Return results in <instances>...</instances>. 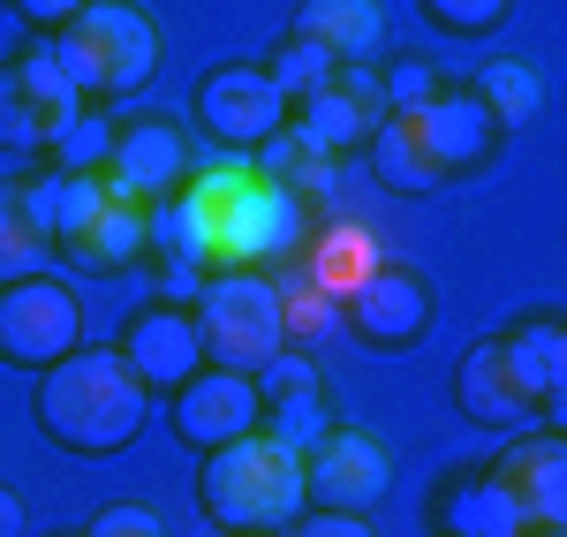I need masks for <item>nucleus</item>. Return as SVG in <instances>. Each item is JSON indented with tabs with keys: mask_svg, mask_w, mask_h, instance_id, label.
Segmentation results:
<instances>
[{
	"mask_svg": "<svg viewBox=\"0 0 567 537\" xmlns=\"http://www.w3.org/2000/svg\"><path fill=\"white\" fill-rule=\"evenodd\" d=\"M114 357L130 363L152 394H175L182 379L205 363V341H197V326H189V311H182V303H144V311L122 318Z\"/></svg>",
	"mask_w": 567,
	"mask_h": 537,
	"instance_id": "4468645a",
	"label": "nucleus"
},
{
	"mask_svg": "<svg viewBox=\"0 0 567 537\" xmlns=\"http://www.w3.org/2000/svg\"><path fill=\"white\" fill-rule=\"evenodd\" d=\"M76 8H84V0H16V16H23V23H39V31H61Z\"/></svg>",
	"mask_w": 567,
	"mask_h": 537,
	"instance_id": "473e14b6",
	"label": "nucleus"
},
{
	"mask_svg": "<svg viewBox=\"0 0 567 537\" xmlns=\"http://www.w3.org/2000/svg\"><path fill=\"white\" fill-rule=\"evenodd\" d=\"M507 8H515V0H424V16H432L439 31H454V39H477V31H492Z\"/></svg>",
	"mask_w": 567,
	"mask_h": 537,
	"instance_id": "c756f323",
	"label": "nucleus"
},
{
	"mask_svg": "<svg viewBox=\"0 0 567 537\" xmlns=\"http://www.w3.org/2000/svg\"><path fill=\"white\" fill-rule=\"evenodd\" d=\"M258 69L272 76V91H280L288 106H303L310 91H326V84H333V61H326V53H318L310 39H296V31H288V39L272 45V53H265Z\"/></svg>",
	"mask_w": 567,
	"mask_h": 537,
	"instance_id": "bb28decb",
	"label": "nucleus"
},
{
	"mask_svg": "<svg viewBox=\"0 0 567 537\" xmlns=\"http://www.w3.org/2000/svg\"><path fill=\"white\" fill-rule=\"evenodd\" d=\"M197 167L189 152V130L167 122V114H136V122H114V152H106V182L136 197V205H167Z\"/></svg>",
	"mask_w": 567,
	"mask_h": 537,
	"instance_id": "9d476101",
	"label": "nucleus"
},
{
	"mask_svg": "<svg viewBox=\"0 0 567 537\" xmlns=\"http://www.w3.org/2000/svg\"><path fill=\"white\" fill-rule=\"evenodd\" d=\"M296 39H310L333 69H363L386 45V8L379 0H303Z\"/></svg>",
	"mask_w": 567,
	"mask_h": 537,
	"instance_id": "6ab92c4d",
	"label": "nucleus"
},
{
	"mask_svg": "<svg viewBox=\"0 0 567 537\" xmlns=\"http://www.w3.org/2000/svg\"><path fill=\"white\" fill-rule=\"evenodd\" d=\"M189 326H197V341H205V363L250 371V379L288 349V318H280L272 272H213V280L197 288V303H189Z\"/></svg>",
	"mask_w": 567,
	"mask_h": 537,
	"instance_id": "423d86ee",
	"label": "nucleus"
},
{
	"mask_svg": "<svg viewBox=\"0 0 567 537\" xmlns=\"http://www.w3.org/2000/svg\"><path fill=\"white\" fill-rule=\"evenodd\" d=\"M363 152H371V167H379V182H386V189H401V197H424V189H439V159L432 152H424V136H416V122H409V114H386V122H379V130H371V144H363Z\"/></svg>",
	"mask_w": 567,
	"mask_h": 537,
	"instance_id": "b1692460",
	"label": "nucleus"
},
{
	"mask_svg": "<svg viewBox=\"0 0 567 537\" xmlns=\"http://www.w3.org/2000/svg\"><path fill=\"white\" fill-rule=\"evenodd\" d=\"M197 507L205 523H219L227 537H280L296 515H303V454L280 447L272 432H243L227 447L205 454L197 469Z\"/></svg>",
	"mask_w": 567,
	"mask_h": 537,
	"instance_id": "7ed1b4c3",
	"label": "nucleus"
},
{
	"mask_svg": "<svg viewBox=\"0 0 567 537\" xmlns=\"http://www.w3.org/2000/svg\"><path fill=\"white\" fill-rule=\"evenodd\" d=\"M386 266V250H379V235L363 220H326L318 235H310V250H303V272L341 303V296H355L371 272Z\"/></svg>",
	"mask_w": 567,
	"mask_h": 537,
	"instance_id": "412c9836",
	"label": "nucleus"
},
{
	"mask_svg": "<svg viewBox=\"0 0 567 537\" xmlns=\"http://www.w3.org/2000/svg\"><path fill=\"white\" fill-rule=\"evenodd\" d=\"M69 349H84V311L61 280H8L0 288V363H23V371H45Z\"/></svg>",
	"mask_w": 567,
	"mask_h": 537,
	"instance_id": "1a4fd4ad",
	"label": "nucleus"
},
{
	"mask_svg": "<svg viewBox=\"0 0 567 537\" xmlns=\"http://www.w3.org/2000/svg\"><path fill=\"white\" fill-rule=\"evenodd\" d=\"M84 537H167V523H159V507H152V499H114V507H99V515H91Z\"/></svg>",
	"mask_w": 567,
	"mask_h": 537,
	"instance_id": "7c9ffc66",
	"label": "nucleus"
},
{
	"mask_svg": "<svg viewBox=\"0 0 567 537\" xmlns=\"http://www.w3.org/2000/svg\"><path fill=\"white\" fill-rule=\"evenodd\" d=\"M296 130L318 144V152H355L371 144V130L386 122V99H379V76L371 69H333V84L310 91L303 106H288Z\"/></svg>",
	"mask_w": 567,
	"mask_h": 537,
	"instance_id": "2eb2a0df",
	"label": "nucleus"
},
{
	"mask_svg": "<svg viewBox=\"0 0 567 537\" xmlns=\"http://www.w3.org/2000/svg\"><path fill=\"white\" fill-rule=\"evenodd\" d=\"M477 106L492 114V130H529L537 106H545V76H537L529 61H484Z\"/></svg>",
	"mask_w": 567,
	"mask_h": 537,
	"instance_id": "393cba45",
	"label": "nucleus"
},
{
	"mask_svg": "<svg viewBox=\"0 0 567 537\" xmlns=\"http://www.w3.org/2000/svg\"><path fill=\"white\" fill-rule=\"evenodd\" d=\"M175 432L205 454L227 447V440H243V432H258V386H250V371L197 363L175 386Z\"/></svg>",
	"mask_w": 567,
	"mask_h": 537,
	"instance_id": "ddd939ff",
	"label": "nucleus"
},
{
	"mask_svg": "<svg viewBox=\"0 0 567 537\" xmlns=\"http://www.w3.org/2000/svg\"><path fill=\"white\" fill-rule=\"evenodd\" d=\"M45 45L84 99H130L159 76V23L130 0H84Z\"/></svg>",
	"mask_w": 567,
	"mask_h": 537,
	"instance_id": "39448f33",
	"label": "nucleus"
},
{
	"mask_svg": "<svg viewBox=\"0 0 567 537\" xmlns=\"http://www.w3.org/2000/svg\"><path fill=\"white\" fill-rule=\"evenodd\" d=\"M432 515H439V530H446V537H529V515L515 507V493H507L492 469L439 485Z\"/></svg>",
	"mask_w": 567,
	"mask_h": 537,
	"instance_id": "aec40b11",
	"label": "nucleus"
},
{
	"mask_svg": "<svg viewBox=\"0 0 567 537\" xmlns=\"http://www.w3.org/2000/svg\"><path fill=\"white\" fill-rule=\"evenodd\" d=\"M197 130L213 136V144L250 152L272 130H288V99L272 91V76H265L258 61H235V69H213L197 84Z\"/></svg>",
	"mask_w": 567,
	"mask_h": 537,
	"instance_id": "9b49d317",
	"label": "nucleus"
},
{
	"mask_svg": "<svg viewBox=\"0 0 567 537\" xmlns=\"http://www.w3.org/2000/svg\"><path fill=\"white\" fill-rule=\"evenodd\" d=\"M432 91H439V76H432V61H416V53H393L386 76H379V99H386V114H416Z\"/></svg>",
	"mask_w": 567,
	"mask_h": 537,
	"instance_id": "c85d7f7f",
	"label": "nucleus"
},
{
	"mask_svg": "<svg viewBox=\"0 0 567 537\" xmlns=\"http://www.w3.org/2000/svg\"><path fill=\"white\" fill-rule=\"evenodd\" d=\"M454 402H462V416L484 424V432H529V424L545 416L499 341H477V349L462 357V371H454Z\"/></svg>",
	"mask_w": 567,
	"mask_h": 537,
	"instance_id": "dca6fc26",
	"label": "nucleus"
},
{
	"mask_svg": "<svg viewBox=\"0 0 567 537\" xmlns=\"http://www.w3.org/2000/svg\"><path fill=\"white\" fill-rule=\"evenodd\" d=\"M288 537H379V530H371L363 515H326V507H318V515H296Z\"/></svg>",
	"mask_w": 567,
	"mask_h": 537,
	"instance_id": "2f4dec72",
	"label": "nucleus"
},
{
	"mask_svg": "<svg viewBox=\"0 0 567 537\" xmlns=\"http://www.w3.org/2000/svg\"><path fill=\"white\" fill-rule=\"evenodd\" d=\"M53 266V235L31 213V189L23 182H0V288L8 280H39Z\"/></svg>",
	"mask_w": 567,
	"mask_h": 537,
	"instance_id": "5701e85b",
	"label": "nucleus"
},
{
	"mask_svg": "<svg viewBox=\"0 0 567 537\" xmlns=\"http://www.w3.org/2000/svg\"><path fill=\"white\" fill-rule=\"evenodd\" d=\"M31 409H39V432L53 447L84 454V462H106V454H122L144 432L152 386L114 349H69L61 363H45Z\"/></svg>",
	"mask_w": 567,
	"mask_h": 537,
	"instance_id": "f03ea898",
	"label": "nucleus"
},
{
	"mask_svg": "<svg viewBox=\"0 0 567 537\" xmlns=\"http://www.w3.org/2000/svg\"><path fill=\"white\" fill-rule=\"evenodd\" d=\"M106 152H114V122L91 114V106H76V122L53 136V167L61 175H106Z\"/></svg>",
	"mask_w": 567,
	"mask_h": 537,
	"instance_id": "cd10ccee",
	"label": "nucleus"
},
{
	"mask_svg": "<svg viewBox=\"0 0 567 537\" xmlns=\"http://www.w3.org/2000/svg\"><path fill=\"white\" fill-rule=\"evenodd\" d=\"M492 477L515 493V507L529 515V530H560L567 523V440L560 432H529L492 462Z\"/></svg>",
	"mask_w": 567,
	"mask_h": 537,
	"instance_id": "f3484780",
	"label": "nucleus"
},
{
	"mask_svg": "<svg viewBox=\"0 0 567 537\" xmlns=\"http://www.w3.org/2000/svg\"><path fill=\"white\" fill-rule=\"evenodd\" d=\"M152 220L175 235V250L189 266L265 272L303 242L310 213L280 175H265L258 159H213V167H189V182L175 197L152 205Z\"/></svg>",
	"mask_w": 567,
	"mask_h": 537,
	"instance_id": "f257e3e1",
	"label": "nucleus"
},
{
	"mask_svg": "<svg viewBox=\"0 0 567 537\" xmlns=\"http://www.w3.org/2000/svg\"><path fill=\"white\" fill-rule=\"evenodd\" d=\"M272 288H280V318H288V349L326 341V326L341 318V303H333V296H326L303 266H296V272H272Z\"/></svg>",
	"mask_w": 567,
	"mask_h": 537,
	"instance_id": "a878e982",
	"label": "nucleus"
},
{
	"mask_svg": "<svg viewBox=\"0 0 567 537\" xmlns=\"http://www.w3.org/2000/svg\"><path fill=\"white\" fill-rule=\"evenodd\" d=\"M416 136H424V152L439 159V175H462V167H477L484 152H492V114L477 106V91H454V84H439L416 114Z\"/></svg>",
	"mask_w": 567,
	"mask_h": 537,
	"instance_id": "a211bd4d",
	"label": "nucleus"
},
{
	"mask_svg": "<svg viewBox=\"0 0 567 537\" xmlns=\"http://www.w3.org/2000/svg\"><path fill=\"white\" fill-rule=\"evenodd\" d=\"M76 106H84V91L61 76L45 39L0 61V152H53V136L76 122Z\"/></svg>",
	"mask_w": 567,
	"mask_h": 537,
	"instance_id": "6e6552de",
	"label": "nucleus"
},
{
	"mask_svg": "<svg viewBox=\"0 0 567 537\" xmlns=\"http://www.w3.org/2000/svg\"><path fill=\"white\" fill-rule=\"evenodd\" d=\"M341 326H349L363 349H416L424 326H432V288L409 266H379L355 296H341Z\"/></svg>",
	"mask_w": 567,
	"mask_h": 537,
	"instance_id": "f8f14e48",
	"label": "nucleus"
},
{
	"mask_svg": "<svg viewBox=\"0 0 567 537\" xmlns=\"http://www.w3.org/2000/svg\"><path fill=\"white\" fill-rule=\"evenodd\" d=\"M23 530H31V499L16 485H0V537H23Z\"/></svg>",
	"mask_w": 567,
	"mask_h": 537,
	"instance_id": "72a5a7b5",
	"label": "nucleus"
},
{
	"mask_svg": "<svg viewBox=\"0 0 567 537\" xmlns=\"http://www.w3.org/2000/svg\"><path fill=\"white\" fill-rule=\"evenodd\" d=\"M393 485V447L363 424H326L303 447V499L326 515H371Z\"/></svg>",
	"mask_w": 567,
	"mask_h": 537,
	"instance_id": "0eeeda50",
	"label": "nucleus"
},
{
	"mask_svg": "<svg viewBox=\"0 0 567 537\" xmlns=\"http://www.w3.org/2000/svg\"><path fill=\"white\" fill-rule=\"evenodd\" d=\"M23 189L53 235V258H69L76 272H122L152 235V205L122 197L106 175H61L53 167L45 182H23Z\"/></svg>",
	"mask_w": 567,
	"mask_h": 537,
	"instance_id": "20e7f679",
	"label": "nucleus"
},
{
	"mask_svg": "<svg viewBox=\"0 0 567 537\" xmlns=\"http://www.w3.org/2000/svg\"><path fill=\"white\" fill-rule=\"evenodd\" d=\"M499 349H507V363L523 371V386L537 394V409L553 416L560 394H567V326L560 318H523V326L499 333Z\"/></svg>",
	"mask_w": 567,
	"mask_h": 537,
	"instance_id": "4be33fe9",
	"label": "nucleus"
}]
</instances>
